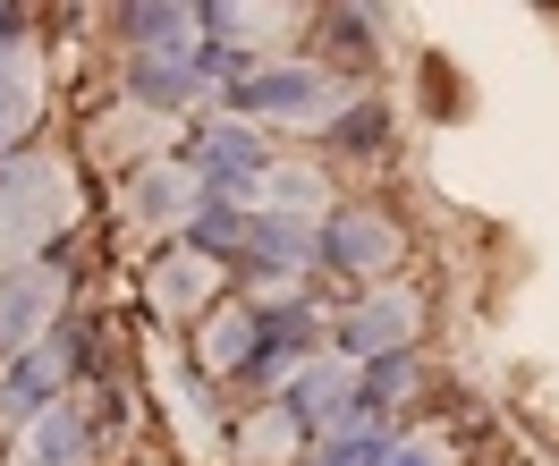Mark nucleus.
I'll use <instances>...</instances> for the list:
<instances>
[{
    "instance_id": "obj_1",
    "label": "nucleus",
    "mask_w": 559,
    "mask_h": 466,
    "mask_svg": "<svg viewBox=\"0 0 559 466\" xmlns=\"http://www.w3.org/2000/svg\"><path fill=\"white\" fill-rule=\"evenodd\" d=\"M69 220V187L51 162H9L0 170V272L35 263V247Z\"/></svg>"
},
{
    "instance_id": "obj_2",
    "label": "nucleus",
    "mask_w": 559,
    "mask_h": 466,
    "mask_svg": "<svg viewBox=\"0 0 559 466\" xmlns=\"http://www.w3.org/2000/svg\"><path fill=\"white\" fill-rule=\"evenodd\" d=\"M51 306H60V280H51L43 263H17V272L0 280V348H26Z\"/></svg>"
},
{
    "instance_id": "obj_3",
    "label": "nucleus",
    "mask_w": 559,
    "mask_h": 466,
    "mask_svg": "<svg viewBox=\"0 0 559 466\" xmlns=\"http://www.w3.org/2000/svg\"><path fill=\"white\" fill-rule=\"evenodd\" d=\"M322 247H331V263L373 272V263L390 254V229H382V220H365V213H348V220H331V238H322Z\"/></svg>"
},
{
    "instance_id": "obj_4",
    "label": "nucleus",
    "mask_w": 559,
    "mask_h": 466,
    "mask_svg": "<svg viewBox=\"0 0 559 466\" xmlns=\"http://www.w3.org/2000/svg\"><path fill=\"white\" fill-rule=\"evenodd\" d=\"M399 331H416V297H382V306H365V314H356V331H348V348L365 357V348H390Z\"/></svg>"
},
{
    "instance_id": "obj_5",
    "label": "nucleus",
    "mask_w": 559,
    "mask_h": 466,
    "mask_svg": "<svg viewBox=\"0 0 559 466\" xmlns=\"http://www.w3.org/2000/svg\"><path fill=\"white\" fill-rule=\"evenodd\" d=\"M26 110H35V85H26V69H17V51H0V144L26 128Z\"/></svg>"
}]
</instances>
